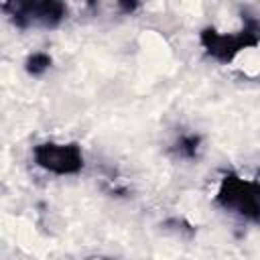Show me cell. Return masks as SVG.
Returning a JSON list of instances; mask_svg holds the SVG:
<instances>
[{
    "label": "cell",
    "instance_id": "obj_1",
    "mask_svg": "<svg viewBox=\"0 0 260 260\" xmlns=\"http://www.w3.org/2000/svg\"><path fill=\"white\" fill-rule=\"evenodd\" d=\"M242 28L236 32H219L215 26H205L199 32L205 53L219 63H232L242 51L260 45V20L250 12H242Z\"/></svg>",
    "mask_w": 260,
    "mask_h": 260
},
{
    "label": "cell",
    "instance_id": "obj_2",
    "mask_svg": "<svg viewBox=\"0 0 260 260\" xmlns=\"http://www.w3.org/2000/svg\"><path fill=\"white\" fill-rule=\"evenodd\" d=\"M215 203L248 221H260V181L258 179H244L234 171L223 173Z\"/></svg>",
    "mask_w": 260,
    "mask_h": 260
},
{
    "label": "cell",
    "instance_id": "obj_3",
    "mask_svg": "<svg viewBox=\"0 0 260 260\" xmlns=\"http://www.w3.org/2000/svg\"><path fill=\"white\" fill-rule=\"evenodd\" d=\"M8 20L20 28H57L67 18V6L59 0H10L0 4Z\"/></svg>",
    "mask_w": 260,
    "mask_h": 260
},
{
    "label": "cell",
    "instance_id": "obj_4",
    "mask_svg": "<svg viewBox=\"0 0 260 260\" xmlns=\"http://www.w3.org/2000/svg\"><path fill=\"white\" fill-rule=\"evenodd\" d=\"M32 160L53 175H77L85 165L83 150L77 142H39L32 148Z\"/></svg>",
    "mask_w": 260,
    "mask_h": 260
},
{
    "label": "cell",
    "instance_id": "obj_5",
    "mask_svg": "<svg viewBox=\"0 0 260 260\" xmlns=\"http://www.w3.org/2000/svg\"><path fill=\"white\" fill-rule=\"evenodd\" d=\"M201 136L197 132H181L173 144H171V154L177 156V158H183V160H195L201 152Z\"/></svg>",
    "mask_w": 260,
    "mask_h": 260
},
{
    "label": "cell",
    "instance_id": "obj_6",
    "mask_svg": "<svg viewBox=\"0 0 260 260\" xmlns=\"http://www.w3.org/2000/svg\"><path fill=\"white\" fill-rule=\"evenodd\" d=\"M51 65H53L51 55L39 51V53H32V55L26 57V61H24V71H26L28 75H32V77H41L43 73H47V71L51 69Z\"/></svg>",
    "mask_w": 260,
    "mask_h": 260
},
{
    "label": "cell",
    "instance_id": "obj_7",
    "mask_svg": "<svg viewBox=\"0 0 260 260\" xmlns=\"http://www.w3.org/2000/svg\"><path fill=\"white\" fill-rule=\"evenodd\" d=\"M258 20H260V18H258Z\"/></svg>",
    "mask_w": 260,
    "mask_h": 260
}]
</instances>
